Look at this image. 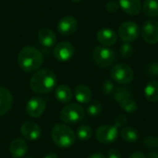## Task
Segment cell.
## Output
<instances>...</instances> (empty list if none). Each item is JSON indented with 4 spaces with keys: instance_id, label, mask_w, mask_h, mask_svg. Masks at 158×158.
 <instances>
[{
    "instance_id": "6da1fadb",
    "label": "cell",
    "mask_w": 158,
    "mask_h": 158,
    "mask_svg": "<svg viewBox=\"0 0 158 158\" xmlns=\"http://www.w3.org/2000/svg\"><path fill=\"white\" fill-rule=\"evenodd\" d=\"M44 62L42 53L35 47L24 46L19 53L18 63L19 68L25 72H32L37 70Z\"/></svg>"
},
{
    "instance_id": "7a4b0ae2",
    "label": "cell",
    "mask_w": 158,
    "mask_h": 158,
    "mask_svg": "<svg viewBox=\"0 0 158 158\" xmlns=\"http://www.w3.org/2000/svg\"><path fill=\"white\" fill-rule=\"evenodd\" d=\"M56 85V74L48 69H44L36 71L30 81V86L31 90L36 94H47L51 92Z\"/></svg>"
},
{
    "instance_id": "3957f363",
    "label": "cell",
    "mask_w": 158,
    "mask_h": 158,
    "mask_svg": "<svg viewBox=\"0 0 158 158\" xmlns=\"http://www.w3.org/2000/svg\"><path fill=\"white\" fill-rule=\"evenodd\" d=\"M51 137L55 144L62 148L72 146L76 141L74 131L65 124L55 125L51 131Z\"/></svg>"
},
{
    "instance_id": "277c9868",
    "label": "cell",
    "mask_w": 158,
    "mask_h": 158,
    "mask_svg": "<svg viewBox=\"0 0 158 158\" xmlns=\"http://www.w3.org/2000/svg\"><path fill=\"white\" fill-rule=\"evenodd\" d=\"M93 60L101 68H108L116 62L117 54L108 46L98 45L93 51Z\"/></svg>"
},
{
    "instance_id": "5b68a950",
    "label": "cell",
    "mask_w": 158,
    "mask_h": 158,
    "mask_svg": "<svg viewBox=\"0 0 158 158\" xmlns=\"http://www.w3.org/2000/svg\"><path fill=\"white\" fill-rule=\"evenodd\" d=\"M84 108L76 103L69 104L64 106L60 112V119L67 124H75L81 121L84 118Z\"/></svg>"
},
{
    "instance_id": "8992f818",
    "label": "cell",
    "mask_w": 158,
    "mask_h": 158,
    "mask_svg": "<svg viewBox=\"0 0 158 158\" xmlns=\"http://www.w3.org/2000/svg\"><path fill=\"white\" fill-rule=\"evenodd\" d=\"M110 76L113 81L119 84H129L132 81L134 78V72L132 69L127 64H117L115 65L111 71Z\"/></svg>"
},
{
    "instance_id": "52a82bcc",
    "label": "cell",
    "mask_w": 158,
    "mask_h": 158,
    "mask_svg": "<svg viewBox=\"0 0 158 158\" xmlns=\"http://www.w3.org/2000/svg\"><path fill=\"white\" fill-rule=\"evenodd\" d=\"M140 28L133 21L123 22L118 28V36L124 43H131L138 39L140 35Z\"/></svg>"
},
{
    "instance_id": "ba28073f",
    "label": "cell",
    "mask_w": 158,
    "mask_h": 158,
    "mask_svg": "<svg viewBox=\"0 0 158 158\" xmlns=\"http://www.w3.org/2000/svg\"><path fill=\"white\" fill-rule=\"evenodd\" d=\"M118 136V130L115 125L100 126L95 131V138L104 144H111L115 143Z\"/></svg>"
},
{
    "instance_id": "9c48e42d",
    "label": "cell",
    "mask_w": 158,
    "mask_h": 158,
    "mask_svg": "<svg viewBox=\"0 0 158 158\" xmlns=\"http://www.w3.org/2000/svg\"><path fill=\"white\" fill-rule=\"evenodd\" d=\"M142 36L149 44L158 43V21L156 19H148L142 26Z\"/></svg>"
},
{
    "instance_id": "30bf717a",
    "label": "cell",
    "mask_w": 158,
    "mask_h": 158,
    "mask_svg": "<svg viewBox=\"0 0 158 158\" xmlns=\"http://www.w3.org/2000/svg\"><path fill=\"white\" fill-rule=\"evenodd\" d=\"M75 49L71 43L61 42L57 44L54 49V56L56 60L61 62L69 61L74 55Z\"/></svg>"
},
{
    "instance_id": "8fae6325",
    "label": "cell",
    "mask_w": 158,
    "mask_h": 158,
    "mask_svg": "<svg viewBox=\"0 0 158 158\" xmlns=\"http://www.w3.org/2000/svg\"><path fill=\"white\" fill-rule=\"evenodd\" d=\"M45 108H46V103L43 98L32 97L27 103L26 112L31 118H36L44 114Z\"/></svg>"
},
{
    "instance_id": "7c38bea8",
    "label": "cell",
    "mask_w": 158,
    "mask_h": 158,
    "mask_svg": "<svg viewBox=\"0 0 158 158\" xmlns=\"http://www.w3.org/2000/svg\"><path fill=\"white\" fill-rule=\"evenodd\" d=\"M78 29V20L72 16L63 17L57 23V31L64 36L73 34Z\"/></svg>"
},
{
    "instance_id": "4fadbf2b",
    "label": "cell",
    "mask_w": 158,
    "mask_h": 158,
    "mask_svg": "<svg viewBox=\"0 0 158 158\" xmlns=\"http://www.w3.org/2000/svg\"><path fill=\"white\" fill-rule=\"evenodd\" d=\"M20 133L23 138L29 141H35L40 138L41 136V129L40 127L31 121L24 122L20 127Z\"/></svg>"
},
{
    "instance_id": "5bb4252c",
    "label": "cell",
    "mask_w": 158,
    "mask_h": 158,
    "mask_svg": "<svg viewBox=\"0 0 158 158\" xmlns=\"http://www.w3.org/2000/svg\"><path fill=\"white\" fill-rule=\"evenodd\" d=\"M97 41L103 46H111L118 41V34L110 28H102L96 33Z\"/></svg>"
},
{
    "instance_id": "9a60e30c",
    "label": "cell",
    "mask_w": 158,
    "mask_h": 158,
    "mask_svg": "<svg viewBox=\"0 0 158 158\" xmlns=\"http://www.w3.org/2000/svg\"><path fill=\"white\" fill-rule=\"evenodd\" d=\"M118 5L125 13L131 16L140 14V12L143 9L141 0H119Z\"/></svg>"
},
{
    "instance_id": "2e32d148",
    "label": "cell",
    "mask_w": 158,
    "mask_h": 158,
    "mask_svg": "<svg viewBox=\"0 0 158 158\" xmlns=\"http://www.w3.org/2000/svg\"><path fill=\"white\" fill-rule=\"evenodd\" d=\"M9 151L13 158H22L28 151V144L24 140L17 138L10 143Z\"/></svg>"
},
{
    "instance_id": "e0dca14e",
    "label": "cell",
    "mask_w": 158,
    "mask_h": 158,
    "mask_svg": "<svg viewBox=\"0 0 158 158\" xmlns=\"http://www.w3.org/2000/svg\"><path fill=\"white\" fill-rule=\"evenodd\" d=\"M13 104V97L9 90L0 87V116L6 114Z\"/></svg>"
},
{
    "instance_id": "ac0fdd59",
    "label": "cell",
    "mask_w": 158,
    "mask_h": 158,
    "mask_svg": "<svg viewBox=\"0 0 158 158\" xmlns=\"http://www.w3.org/2000/svg\"><path fill=\"white\" fill-rule=\"evenodd\" d=\"M38 39L41 44L44 47H52L56 43V33L47 28H43L38 32Z\"/></svg>"
},
{
    "instance_id": "d6986e66",
    "label": "cell",
    "mask_w": 158,
    "mask_h": 158,
    "mask_svg": "<svg viewBox=\"0 0 158 158\" xmlns=\"http://www.w3.org/2000/svg\"><path fill=\"white\" fill-rule=\"evenodd\" d=\"M74 95L76 100L81 104H88L92 101L93 94L91 89L84 84H79L74 90Z\"/></svg>"
},
{
    "instance_id": "ffe728a7",
    "label": "cell",
    "mask_w": 158,
    "mask_h": 158,
    "mask_svg": "<svg viewBox=\"0 0 158 158\" xmlns=\"http://www.w3.org/2000/svg\"><path fill=\"white\" fill-rule=\"evenodd\" d=\"M55 95H56V98L57 99V101L66 104V103H69L72 100L73 93L69 86L61 84L56 87Z\"/></svg>"
},
{
    "instance_id": "44dd1931",
    "label": "cell",
    "mask_w": 158,
    "mask_h": 158,
    "mask_svg": "<svg viewBox=\"0 0 158 158\" xmlns=\"http://www.w3.org/2000/svg\"><path fill=\"white\" fill-rule=\"evenodd\" d=\"M144 97L147 101L151 103L158 102V81H151L144 87Z\"/></svg>"
},
{
    "instance_id": "7402d4cb",
    "label": "cell",
    "mask_w": 158,
    "mask_h": 158,
    "mask_svg": "<svg viewBox=\"0 0 158 158\" xmlns=\"http://www.w3.org/2000/svg\"><path fill=\"white\" fill-rule=\"evenodd\" d=\"M120 136L125 142L129 143H133L138 141L139 132L133 127H124L120 131Z\"/></svg>"
},
{
    "instance_id": "603a6c76",
    "label": "cell",
    "mask_w": 158,
    "mask_h": 158,
    "mask_svg": "<svg viewBox=\"0 0 158 158\" xmlns=\"http://www.w3.org/2000/svg\"><path fill=\"white\" fill-rule=\"evenodd\" d=\"M143 10L149 18L158 17V0H144Z\"/></svg>"
},
{
    "instance_id": "cb8c5ba5",
    "label": "cell",
    "mask_w": 158,
    "mask_h": 158,
    "mask_svg": "<svg viewBox=\"0 0 158 158\" xmlns=\"http://www.w3.org/2000/svg\"><path fill=\"white\" fill-rule=\"evenodd\" d=\"M113 97L116 102L120 104L121 102L131 98V93L130 89H128L127 87H118V88L115 89Z\"/></svg>"
},
{
    "instance_id": "d4e9b609",
    "label": "cell",
    "mask_w": 158,
    "mask_h": 158,
    "mask_svg": "<svg viewBox=\"0 0 158 158\" xmlns=\"http://www.w3.org/2000/svg\"><path fill=\"white\" fill-rule=\"evenodd\" d=\"M93 136V130L90 126L83 125L77 130V137L81 141H87Z\"/></svg>"
},
{
    "instance_id": "484cf974",
    "label": "cell",
    "mask_w": 158,
    "mask_h": 158,
    "mask_svg": "<svg viewBox=\"0 0 158 158\" xmlns=\"http://www.w3.org/2000/svg\"><path fill=\"white\" fill-rule=\"evenodd\" d=\"M120 107L125 111V112H128V113H132V112H135L138 108V105L137 103L132 99V98H130V99H127L123 102H121L119 104Z\"/></svg>"
},
{
    "instance_id": "4316f807",
    "label": "cell",
    "mask_w": 158,
    "mask_h": 158,
    "mask_svg": "<svg viewBox=\"0 0 158 158\" xmlns=\"http://www.w3.org/2000/svg\"><path fill=\"white\" fill-rule=\"evenodd\" d=\"M102 110H103L102 105L98 101H94L87 107V113L90 116H92V117H97V116H99L102 113Z\"/></svg>"
},
{
    "instance_id": "83f0119b",
    "label": "cell",
    "mask_w": 158,
    "mask_h": 158,
    "mask_svg": "<svg viewBox=\"0 0 158 158\" xmlns=\"http://www.w3.org/2000/svg\"><path fill=\"white\" fill-rule=\"evenodd\" d=\"M133 51L134 49L131 43H124L120 45V48H119L120 55L124 58H130L132 56Z\"/></svg>"
},
{
    "instance_id": "f1b7e54d",
    "label": "cell",
    "mask_w": 158,
    "mask_h": 158,
    "mask_svg": "<svg viewBox=\"0 0 158 158\" xmlns=\"http://www.w3.org/2000/svg\"><path fill=\"white\" fill-rule=\"evenodd\" d=\"M115 92V86L111 80H106L102 85V93L105 95H111Z\"/></svg>"
},
{
    "instance_id": "f546056e",
    "label": "cell",
    "mask_w": 158,
    "mask_h": 158,
    "mask_svg": "<svg viewBox=\"0 0 158 158\" xmlns=\"http://www.w3.org/2000/svg\"><path fill=\"white\" fill-rule=\"evenodd\" d=\"M145 72L150 77H158V63L154 62L147 65L145 68Z\"/></svg>"
},
{
    "instance_id": "4dcf8cb0",
    "label": "cell",
    "mask_w": 158,
    "mask_h": 158,
    "mask_svg": "<svg viewBox=\"0 0 158 158\" xmlns=\"http://www.w3.org/2000/svg\"><path fill=\"white\" fill-rule=\"evenodd\" d=\"M143 143L146 147H149V148H158V137L149 136L145 138V140L143 141Z\"/></svg>"
},
{
    "instance_id": "1f68e13d",
    "label": "cell",
    "mask_w": 158,
    "mask_h": 158,
    "mask_svg": "<svg viewBox=\"0 0 158 158\" xmlns=\"http://www.w3.org/2000/svg\"><path fill=\"white\" fill-rule=\"evenodd\" d=\"M127 121H128V119H127V118L124 115H119L115 119V124H116L115 126L117 128H122V127L125 126Z\"/></svg>"
},
{
    "instance_id": "d6a6232c",
    "label": "cell",
    "mask_w": 158,
    "mask_h": 158,
    "mask_svg": "<svg viewBox=\"0 0 158 158\" xmlns=\"http://www.w3.org/2000/svg\"><path fill=\"white\" fill-rule=\"evenodd\" d=\"M118 7H119V5L114 1H110L108 2L106 5V10L109 12V13H115L118 10Z\"/></svg>"
},
{
    "instance_id": "836d02e7",
    "label": "cell",
    "mask_w": 158,
    "mask_h": 158,
    "mask_svg": "<svg viewBox=\"0 0 158 158\" xmlns=\"http://www.w3.org/2000/svg\"><path fill=\"white\" fill-rule=\"evenodd\" d=\"M121 155L118 150L117 149H111L107 153V158H120Z\"/></svg>"
},
{
    "instance_id": "e575fe53",
    "label": "cell",
    "mask_w": 158,
    "mask_h": 158,
    "mask_svg": "<svg viewBox=\"0 0 158 158\" xmlns=\"http://www.w3.org/2000/svg\"><path fill=\"white\" fill-rule=\"evenodd\" d=\"M129 158H146L145 155L142 152H135L133 154H131Z\"/></svg>"
},
{
    "instance_id": "d590c367",
    "label": "cell",
    "mask_w": 158,
    "mask_h": 158,
    "mask_svg": "<svg viewBox=\"0 0 158 158\" xmlns=\"http://www.w3.org/2000/svg\"><path fill=\"white\" fill-rule=\"evenodd\" d=\"M88 158H106V156L101 153H95V154H93L92 156H90Z\"/></svg>"
},
{
    "instance_id": "8d00e7d4",
    "label": "cell",
    "mask_w": 158,
    "mask_h": 158,
    "mask_svg": "<svg viewBox=\"0 0 158 158\" xmlns=\"http://www.w3.org/2000/svg\"><path fill=\"white\" fill-rule=\"evenodd\" d=\"M147 158H158V152H151L149 155H148V157Z\"/></svg>"
},
{
    "instance_id": "74e56055",
    "label": "cell",
    "mask_w": 158,
    "mask_h": 158,
    "mask_svg": "<svg viewBox=\"0 0 158 158\" xmlns=\"http://www.w3.org/2000/svg\"><path fill=\"white\" fill-rule=\"evenodd\" d=\"M44 158H58L57 157V156L56 155V154H54V153H50V154H47L45 156Z\"/></svg>"
},
{
    "instance_id": "f35d334b",
    "label": "cell",
    "mask_w": 158,
    "mask_h": 158,
    "mask_svg": "<svg viewBox=\"0 0 158 158\" xmlns=\"http://www.w3.org/2000/svg\"><path fill=\"white\" fill-rule=\"evenodd\" d=\"M70 1H72V2H74V3H79V2H81V0H70Z\"/></svg>"
},
{
    "instance_id": "ab89813d",
    "label": "cell",
    "mask_w": 158,
    "mask_h": 158,
    "mask_svg": "<svg viewBox=\"0 0 158 158\" xmlns=\"http://www.w3.org/2000/svg\"><path fill=\"white\" fill-rule=\"evenodd\" d=\"M27 158H32V157H27Z\"/></svg>"
}]
</instances>
